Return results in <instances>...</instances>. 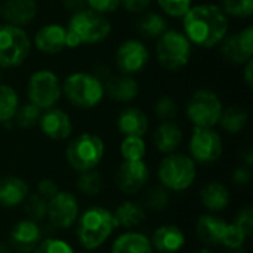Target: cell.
<instances>
[{"mask_svg": "<svg viewBox=\"0 0 253 253\" xmlns=\"http://www.w3.org/2000/svg\"><path fill=\"white\" fill-rule=\"evenodd\" d=\"M187 39L200 47H213L227 36L228 18L215 4H199L190 7L182 16Z\"/></svg>", "mask_w": 253, "mask_h": 253, "instance_id": "1", "label": "cell"}, {"mask_svg": "<svg viewBox=\"0 0 253 253\" xmlns=\"http://www.w3.org/2000/svg\"><path fill=\"white\" fill-rule=\"evenodd\" d=\"M110 31H111V24L104 15L92 9H83L74 12L73 16L70 18L68 25L65 28L67 33L65 43L67 47H79L80 44H93L105 40Z\"/></svg>", "mask_w": 253, "mask_h": 253, "instance_id": "2", "label": "cell"}, {"mask_svg": "<svg viewBox=\"0 0 253 253\" xmlns=\"http://www.w3.org/2000/svg\"><path fill=\"white\" fill-rule=\"evenodd\" d=\"M114 230L113 213L102 206H92L79 219L76 233L79 243L84 249L95 251L110 239Z\"/></svg>", "mask_w": 253, "mask_h": 253, "instance_id": "3", "label": "cell"}, {"mask_svg": "<svg viewBox=\"0 0 253 253\" xmlns=\"http://www.w3.org/2000/svg\"><path fill=\"white\" fill-rule=\"evenodd\" d=\"M157 176L166 190L185 191L196 181V162L188 156L170 153L160 162Z\"/></svg>", "mask_w": 253, "mask_h": 253, "instance_id": "4", "label": "cell"}, {"mask_svg": "<svg viewBox=\"0 0 253 253\" xmlns=\"http://www.w3.org/2000/svg\"><path fill=\"white\" fill-rule=\"evenodd\" d=\"M62 92L74 107L93 108L104 98V84L92 74L74 73L65 79Z\"/></svg>", "mask_w": 253, "mask_h": 253, "instance_id": "5", "label": "cell"}, {"mask_svg": "<svg viewBox=\"0 0 253 253\" xmlns=\"http://www.w3.org/2000/svg\"><path fill=\"white\" fill-rule=\"evenodd\" d=\"M104 151V141L98 135L82 133L68 144L65 157L68 165L80 173L95 169L101 163Z\"/></svg>", "mask_w": 253, "mask_h": 253, "instance_id": "6", "label": "cell"}, {"mask_svg": "<svg viewBox=\"0 0 253 253\" xmlns=\"http://www.w3.org/2000/svg\"><path fill=\"white\" fill-rule=\"evenodd\" d=\"M159 64L170 71L184 68L191 58V42L187 36L176 30H166L156 44Z\"/></svg>", "mask_w": 253, "mask_h": 253, "instance_id": "7", "label": "cell"}, {"mask_svg": "<svg viewBox=\"0 0 253 253\" xmlns=\"http://www.w3.org/2000/svg\"><path fill=\"white\" fill-rule=\"evenodd\" d=\"M31 50V42L21 27L0 25V67L13 68L21 65Z\"/></svg>", "mask_w": 253, "mask_h": 253, "instance_id": "8", "label": "cell"}, {"mask_svg": "<svg viewBox=\"0 0 253 253\" xmlns=\"http://www.w3.org/2000/svg\"><path fill=\"white\" fill-rule=\"evenodd\" d=\"M222 110L221 99L209 89L194 92L187 104V116L196 127H213L218 125Z\"/></svg>", "mask_w": 253, "mask_h": 253, "instance_id": "9", "label": "cell"}, {"mask_svg": "<svg viewBox=\"0 0 253 253\" xmlns=\"http://www.w3.org/2000/svg\"><path fill=\"white\" fill-rule=\"evenodd\" d=\"M27 92L31 104L40 110H47L59 101L62 95V84L56 74L49 70H40L30 77Z\"/></svg>", "mask_w": 253, "mask_h": 253, "instance_id": "10", "label": "cell"}, {"mask_svg": "<svg viewBox=\"0 0 253 253\" xmlns=\"http://www.w3.org/2000/svg\"><path fill=\"white\" fill-rule=\"evenodd\" d=\"M191 159L202 165L216 162L222 154V139L212 127H194L190 139Z\"/></svg>", "mask_w": 253, "mask_h": 253, "instance_id": "11", "label": "cell"}, {"mask_svg": "<svg viewBox=\"0 0 253 253\" xmlns=\"http://www.w3.org/2000/svg\"><path fill=\"white\" fill-rule=\"evenodd\" d=\"M52 227L70 228L79 218V202L70 191H58L47 202V216Z\"/></svg>", "mask_w": 253, "mask_h": 253, "instance_id": "12", "label": "cell"}, {"mask_svg": "<svg viewBox=\"0 0 253 253\" xmlns=\"http://www.w3.org/2000/svg\"><path fill=\"white\" fill-rule=\"evenodd\" d=\"M150 170L144 160H125L114 176L117 188L125 194L139 193L148 182Z\"/></svg>", "mask_w": 253, "mask_h": 253, "instance_id": "13", "label": "cell"}, {"mask_svg": "<svg viewBox=\"0 0 253 253\" xmlns=\"http://www.w3.org/2000/svg\"><path fill=\"white\" fill-rule=\"evenodd\" d=\"M148 50L139 40L123 42L116 52V64L122 74L133 76L145 68L148 64Z\"/></svg>", "mask_w": 253, "mask_h": 253, "instance_id": "14", "label": "cell"}, {"mask_svg": "<svg viewBox=\"0 0 253 253\" xmlns=\"http://www.w3.org/2000/svg\"><path fill=\"white\" fill-rule=\"evenodd\" d=\"M221 53L231 64H245L253 55V28L248 27L222 39Z\"/></svg>", "mask_w": 253, "mask_h": 253, "instance_id": "15", "label": "cell"}, {"mask_svg": "<svg viewBox=\"0 0 253 253\" xmlns=\"http://www.w3.org/2000/svg\"><path fill=\"white\" fill-rule=\"evenodd\" d=\"M42 237L43 231L39 222L25 218L13 224L9 234V243L12 249L18 253H33L37 245L42 242Z\"/></svg>", "mask_w": 253, "mask_h": 253, "instance_id": "16", "label": "cell"}, {"mask_svg": "<svg viewBox=\"0 0 253 253\" xmlns=\"http://www.w3.org/2000/svg\"><path fill=\"white\" fill-rule=\"evenodd\" d=\"M39 125H40L42 132L53 141L67 139L73 130V125H71L68 114L53 107L44 110V113L40 114Z\"/></svg>", "mask_w": 253, "mask_h": 253, "instance_id": "17", "label": "cell"}, {"mask_svg": "<svg viewBox=\"0 0 253 253\" xmlns=\"http://www.w3.org/2000/svg\"><path fill=\"white\" fill-rule=\"evenodd\" d=\"M65 28L59 24H47L43 25L34 36L36 47L43 53H59L67 47L65 43Z\"/></svg>", "mask_w": 253, "mask_h": 253, "instance_id": "18", "label": "cell"}, {"mask_svg": "<svg viewBox=\"0 0 253 253\" xmlns=\"http://www.w3.org/2000/svg\"><path fill=\"white\" fill-rule=\"evenodd\" d=\"M150 242L160 253H178L185 246V234L176 225H162L154 230Z\"/></svg>", "mask_w": 253, "mask_h": 253, "instance_id": "19", "label": "cell"}, {"mask_svg": "<svg viewBox=\"0 0 253 253\" xmlns=\"http://www.w3.org/2000/svg\"><path fill=\"white\" fill-rule=\"evenodd\" d=\"M227 228L228 224L222 218L215 215H202L196 225L197 237L200 239L202 243L208 246L222 245Z\"/></svg>", "mask_w": 253, "mask_h": 253, "instance_id": "20", "label": "cell"}, {"mask_svg": "<svg viewBox=\"0 0 253 253\" xmlns=\"http://www.w3.org/2000/svg\"><path fill=\"white\" fill-rule=\"evenodd\" d=\"M28 184L18 176H3L0 178V208L12 209L27 199Z\"/></svg>", "mask_w": 253, "mask_h": 253, "instance_id": "21", "label": "cell"}, {"mask_svg": "<svg viewBox=\"0 0 253 253\" xmlns=\"http://www.w3.org/2000/svg\"><path fill=\"white\" fill-rule=\"evenodd\" d=\"M37 13L36 0H7L1 7V16L15 27L31 22Z\"/></svg>", "mask_w": 253, "mask_h": 253, "instance_id": "22", "label": "cell"}, {"mask_svg": "<svg viewBox=\"0 0 253 253\" xmlns=\"http://www.w3.org/2000/svg\"><path fill=\"white\" fill-rule=\"evenodd\" d=\"M117 129L125 136H144L148 130L147 116L135 107L125 108L117 119Z\"/></svg>", "mask_w": 253, "mask_h": 253, "instance_id": "23", "label": "cell"}, {"mask_svg": "<svg viewBox=\"0 0 253 253\" xmlns=\"http://www.w3.org/2000/svg\"><path fill=\"white\" fill-rule=\"evenodd\" d=\"M139 86L138 82L127 74H120L111 77L105 86H104V93H107L110 98L119 102H129L138 96Z\"/></svg>", "mask_w": 253, "mask_h": 253, "instance_id": "24", "label": "cell"}, {"mask_svg": "<svg viewBox=\"0 0 253 253\" xmlns=\"http://www.w3.org/2000/svg\"><path fill=\"white\" fill-rule=\"evenodd\" d=\"M145 215H147V211L142 203L133 202V200H126L116 208V211L113 213V219H114L116 228L129 230V228H133V227H138L139 224H142L145 219Z\"/></svg>", "mask_w": 253, "mask_h": 253, "instance_id": "25", "label": "cell"}, {"mask_svg": "<svg viewBox=\"0 0 253 253\" xmlns=\"http://www.w3.org/2000/svg\"><path fill=\"white\" fill-rule=\"evenodd\" d=\"M182 130L181 127L169 120V122H163L154 132L153 135V141H154V145L156 148L160 151V153H165V154H170L173 153L182 142Z\"/></svg>", "mask_w": 253, "mask_h": 253, "instance_id": "26", "label": "cell"}, {"mask_svg": "<svg viewBox=\"0 0 253 253\" xmlns=\"http://www.w3.org/2000/svg\"><path fill=\"white\" fill-rule=\"evenodd\" d=\"M200 200L208 211L221 212L230 205V191L222 182L212 181L202 188Z\"/></svg>", "mask_w": 253, "mask_h": 253, "instance_id": "27", "label": "cell"}, {"mask_svg": "<svg viewBox=\"0 0 253 253\" xmlns=\"http://www.w3.org/2000/svg\"><path fill=\"white\" fill-rule=\"evenodd\" d=\"M151 242L141 233H123L119 236L111 248V253H153Z\"/></svg>", "mask_w": 253, "mask_h": 253, "instance_id": "28", "label": "cell"}, {"mask_svg": "<svg viewBox=\"0 0 253 253\" xmlns=\"http://www.w3.org/2000/svg\"><path fill=\"white\" fill-rule=\"evenodd\" d=\"M248 120H249V116L245 110L237 108V107H228L227 110H222L218 123L225 132L236 135V133H240L246 127Z\"/></svg>", "mask_w": 253, "mask_h": 253, "instance_id": "29", "label": "cell"}, {"mask_svg": "<svg viewBox=\"0 0 253 253\" xmlns=\"http://www.w3.org/2000/svg\"><path fill=\"white\" fill-rule=\"evenodd\" d=\"M138 30L148 39H159L168 30V22L162 15L150 12L138 21Z\"/></svg>", "mask_w": 253, "mask_h": 253, "instance_id": "30", "label": "cell"}, {"mask_svg": "<svg viewBox=\"0 0 253 253\" xmlns=\"http://www.w3.org/2000/svg\"><path fill=\"white\" fill-rule=\"evenodd\" d=\"M19 99L13 87L7 84H0V123H7L12 120L18 111Z\"/></svg>", "mask_w": 253, "mask_h": 253, "instance_id": "31", "label": "cell"}, {"mask_svg": "<svg viewBox=\"0 0 253 253\" xmlns=\"http://www.w3.org/2000/svg\"><path fill=\"white\" fill-rule=\"evenodd\" d=\"M102 185H104V179H102L101 173L96 172L95 169L80 172V175L76 181L77 190L84 196H96L98 193H101Z\"/></svg>", "mask_w": 253, "mask_h": 253, "instance_id": "32", "label": "cell"}, {"mask_svg": "<svg viewBox=\"0 0 253 253\" xmlns=\"http://www.w3.org/2000/svg\"><path fill=\"white\" fill-rule=\"evenodd\" d=\"M170 203V194L169 190L162 187H153L147 191L144 199V208L153 212H162L165 211Z\"/></svg>", "mask_w": 253, "mask_h": 253, "instance_id": "33", "label": "cell"}, {"mask_svg": "<svg viewBox=\"0 0 253 253\" xmlns=\"http://www.w3.org/2000/svg\"><path fill=\"white\" fill-rule=\"evenodd\" d=\"M24 212L28 216V219H33L36 222L43 221L47 216V200L36 194H28L27 199L22 202Z\"/></svg>", "mask_w": 253, "mask_h": 253, "instance_id": "34", "label": "cell"}, {"mask_svg": "<svg viewBox=\"0 0 253 253\" xmlns=\"http://www.w3.org/2000/svg\"><path fill=\"white\" fill-rule=\"evenodd\" d=\"M147 147L141 136H126L122 141L120 153L125 160H142L145 156Z\"/></svg>", "mask_w": 253, "mask_h": 253, "instance_id": "35", "label": "cell"}, {"mask_svg": "<svg viewBox=\"0 0 253 253\" xmlns=\"http://www.w3.org/2000/svg\"><path fill=\"white\" fill-rule=\"evenodd\" d=\"M40 114H42L40 108L30 102L22 107H18V111L15 114V122L22 129H31L39 123Z\"/></svg>", "mask_w": 253, "mask_h": 253, "instance_id": "36", "label": "cell"}, {"mask_svg": "<svg viewBox=\"0 0 253 253\" xmlns=\"http://www.w3.org/2000/svg\"><path fill=\"white\" fill-rule=\"evenodd\" d=\"M221 9L230 16L249 18L253 13V0H222Z\"/></svg>", "mask_w": 253, "mask_h": 253, "instance_id": "37", "label": "cell"}, {"mask_svg": "<svg viewBox=\"0 0 253 253\" xmlns=\"http://www.w3.org/2000/svg\"><path fill=\"white\" fill-rule=\"evenodd\" d=\"M154 114L162 122L173 120L178 114V104L169 96H162L154 104Z\"/></svg>", "mask_w": 253, "mask_h": 253, "instance_id": "38", "label": "cell"}, {"mask_svg": "<svg viewBox=\"0 0 253 253\" xmlns=\"http://www.w3.org/2000/svg\"><path fill=\"white\" fill-rule=\"evenodd\" d=\"M33 253H74V249L65 240L49 237L42 240Z\"/></svg>", "mask_w": 253, "mask_h": 253, "instance_id": "39", "label": "cell"}, {"mask_svg": "<svg viewBox=\"0 0 253 253\" xmlns=\"http://www.w3.org/2000/svg\"><path fill=\"white\" fill-rule=\"evenodd\" d=\"M163 12L170 16L182 18L191 7V0H157Z\"/></svg>", "mask_w": 253, "mask_h": 253, "instance_id": "40", "label": "cell"}, {"mask_svg": "<svg viewBox=\"0 0 253 253\" xmlns=\"http://www.w3.org/2000/svg\"><path fill=\"white\" fill-rule=\"evenodd\" d=\"M248 240L246 234L237 228L234 224H228V228H227V233L224 236V240H222V245L227 248V249H239V248H243L245 242Z\"/></svg>", "mask_w": 253, "mask_h": 253, "instance_id": "41", "label": "cell"}, {"mask_svg": "<svg viewBox=\"0 0 253 253\" xmlns=\"http://www.w3.org/2000/svg\"><path fill=\"white\" fill-rule=\"evenodd\" d=\"M237 228H240L246 237L249 239L253 233V211L252 208L246 206L243 208L242 211H239V213L236 215L234 218V222H233Z\"/></svg>", "mask_w": 253, "mask_h": 253, "instance_id": "42", "label": "cell"}, {"mask_svg": "<svg viewBox=\"0 0 253 253\" xmlns=\"http://www.w3.org/2000/svg\"><path fill=\"white\" fill-rule=\"evenodd\" d=\"M86 4L89 6V9L104 15L116 12L122 6V0H86Z\"/></svg>", "mask_w": 253, "mask_h": 253, "instance_id": "43", "label": "cell"}, {"mask_svg": "<svg viewBox=\"0 0 253 253\" xmlns=\"http://www.w3.org/2000/svg\"><path fill=\"white\" fill-rule=\"evenodd\" d=\"M58 191H59V190H58V185H56V182L52 181V179H42V181H39V184H37V194H39L40 197H43L44 200H47V202H49Z\"/></svg>", "mask_w": 253, "mask_h": 253, "instance_id": "44", "label": "cell"}, {"mask_svg": "<svg viewBox=\"0 0 253 253\" xmlns=\"http://www.w3.org/2000/svg\"><path fill=\"white\" fill-rule=\"evenodd\" d=\"M252 179V172H251V168L248 166H239L234 169L233 172V182L237 185V187H246Z\"/></svg>", "mask_w": 253, "mask_h": 253, "instance_id": "45", "label": "cell"}, {"mask_svg": "<svg viewBox=\"0 0 253 253\" xmlns=\"http://www.w3.org/2000/svg\"><path fill=\"white\" fill-rule=\"evenodd\" d=\"M151 1L153 0H122V4L127 12L139 13V12H144L151 4Z\"/></svg>", "mask_w": 253, "mask_h": 253, "instance_id": "46", "label": "cell"}, {"mask_svg": "<svg viewBox=\"0 0 253 253\" xmlns=\"http://www.w3.org/2000/svg\"><path fill=\"white\" fill-rule=\"evenodd\" d=\"M64 4H65V7H68L70 10L79 12V10H83V7H84V4H86V0H64Z\"/></svg>", "mask_w": 253, "mask_h": 253, "instance_id": "47", "label": "cell"}, {"mask_svg": "<svg viewBox=\"0 0 253 253\" xmlns=\"http://www.w3.org/2000/svg\"><path fill=\"white\" fill-rule=\"evenodd\" d=\"M246 67H245V82L249 87H252L253 84V59L251 58L248 62H245Z\"/></svg>", "mask_w": 253, "mask_h": 253, "instance_id": "48", "label": "cell"}, {"mask_svg": "<svg viewBox=\"0 0 253 253\" xmlns=\"http://www.w3.org/2000/svg\"><path fill=\"white\" fill-rule=\"evenodd\" d=\"M242 157H243V160H245V163H246L245 166L251 168V166H252V163H253L252 150H251V148H248V150H246V151L243 153V156H242Z\"/></svg>", "mask_w": 253, "mask_h": 253, "instance_id": "49", "label": "cell"}, {"mask_svg": "<svg viewBox=\"0 0 253 253\" xmlns=\"http://www.w3.org/2000/svg\"><path fill=\"white\" fill-rule=\"evenodd\" d=\"M0 253H10L9 246H7V245H4V243H0Z\"/></svg>", "mask_w": 253, "mask_h": 253, "instance_id": "50", "label": "cell"}, {"mask_svg": "<svg viewBox=\"0 0 253 253\" xmlns=\"http://www.w3.org/2000/svg\"><path fill=\"white\" fill-rule=\"evenodd\" d=\"M227 253H246V251L243 248H239V249H228Z\"/></svg>", "mask_w": 253, "mask_h": 253, "instance_id": "51", "label": "cell"}, {"mask_svg": "<svg viewBox=\"0 0 253 253\" xmlns=\"http://www.w3.org/2000/svg\"><path fill=\"white\" fill-rule=\"evenodd\" d=\"M193 253H215L212 252V251H209V249H200V251H196V252Z\"/></svg>", "mask_w": 253, "mask_h": 253, "instance_id": "52", "label": "cell"}, {"mask_svg": "<svg viewBox=\"0 0 253 253\" xmlns=\"http://www.w3.org/2000/svg\"><path fill=\"white\" fill-rule=\"evenodd\" d=\"M0 15H1V7H0Z\"/></svg>", "mask_w": 253, "mask_h": 253, "instance_id": "53", "label": "cell"}, {"mask_svg": "<svg viewBox=\"0 0 253 253\" xmlns=\"http://www.w3.org/2000/svg\"><path fill=\"white\" fill-rule=\"evenodd\" d=\"M83 253H92V252H83Z\"/></svg>", "mask_w": 253, "mask_h": 253, "instance_id": "54", "label": "cell"}, {"mask_svg": "<svg viewBox=\"0 0 253 253\" xmlns=\"http://www.w3.org/2000/svg\"><path fill=\"white\" fill-rule=\"evenodd\" d=\"M0 77H1V76H0Z\"/></svg>", "mask_w": 253, "mask_h": 253, "instance_id": "55", "label": "cell"}]
</instances>
